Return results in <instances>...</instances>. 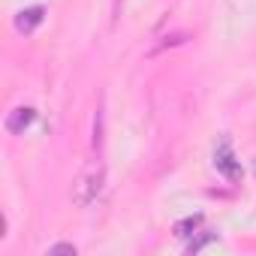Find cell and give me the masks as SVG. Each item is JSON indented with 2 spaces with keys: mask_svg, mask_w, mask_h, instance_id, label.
<instances>
[{
  "mask_svg": "<svg viewBox=\"0 0 256 256\" xmlns=\"http://www.w3.org/2000/svg\"><path fill=\"white\" fill-rule=\"evenodd\" d=\"M102 187H106V169H102V163H90L72 184V205L90 208L94 202H100Z\"/></svg>",
  "mask_w": 256,
  "mask_h": 256,
  "instance_id": "obj_1",
  "label": "cell"
},
{
  "mask_svg": "<svg viewBox=\"0 0 256 256\" xmlns=\"http://www.w3.org/2000/svg\"><path fill=\"white\" fill-rule=\"evenodd\" d=\"M214 169H217L226 181H232V184L241 181V160L235 157L229 139H220V142H217V148H214Z\"/></svg>",
  "mask_w": 256,
  "mask_h": 256,
  "instance_id": "obj_2",
  "label": "cell"
},
{
  "mask_svg": "<svg viewBox=\"0 0 256 256\" xmlns=\"http://www.w3.org/2000/svg\"><path fill=\"white\" fill-rule=\"evenodd\" d=\"M34 120H36V112H34L30 106H18V108H12V112L6 114V130H10L12 136H22Z\"/></svg>",
  "mask_w": 256,
  "mask_h": 256,
  "instance_id": "obj_3",
  "label": "cell"
},
{
  "mask_svg": "<svg viewBox=\"0 0 256 256\" xmlns=\"http://www.w3.org/2000/svg\"><path fill=\"white\" fill-rule=\"evenodd\" d=\"M42 16H46V10H42V6L22 10V12L16 16V30H18V34H34V30L42 24Z\"/></svg>",
  "mask_w": 256,
  "mask_h": 256,
  "instance_id": "obj_4",
  "label": "cell"
},
{
  "mask_svg": "<svg viewBox=\"0 0 256 256\" xmlns=\"http://www.w3.org/2000/svg\"><path fill=\"white\" fill-rule=\"evenodd\" d=\"M199 226H202V214H193V217H184V220H181V223L175 226V235H178V238H193Z\"/></svg>",
  "mask_w": 256,
  "mask_h": 256,
  "instance_id": "obj_5",
  "label": "cell"
},
{
  "mask_svg": "<svg viewBox=\"0 0 256 256\" xmlns=\"http://www.w3.org/2000/svg\"><path fill=\"white\" fill-rule=\"evenodd\" d=\"M214 238H217V235H214L211 229H202V232H196V241H190V244H187V250H190V253H196V250H202V247H205L208 241H214Z\"/></svg>",
  "mask_w": 256,
  "mask_h": 256,
  "instance_id": "obj_6",
  "label": "cell"
},
{
  "mask_svg": "<svg viewBox=\"0 0 256 256\" xmlns=\"http://www.w3.org/2000/svg\"><path fill=\"white\" fill-rule=\"evenodd\" d=\"M48 253H70V256H76V244H52Z\"/></svg>",
  "mask_w": 256,
  "mask_h": 256,
  "instance_id": "obj_7",
  "label": "cell"
},
{
  "mask_svg": "<svg viewBox=\"0 0 256 256\" xmlns=\"http://www.w3.org/2000/svg\"><path fill=\"white\" fill-rule=\"evenodd\" d=\"M253 175H256V160H253Z\"/></svg>",
  "mask_w": 256,
  "mask_h": 256,
  "instance_id": "obj_8",
  "label": "cell"
}]
</instances>
